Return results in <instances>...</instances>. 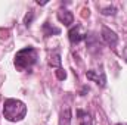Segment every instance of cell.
<instances>
[{
  "instance_id": "6da1fadb",
  "label": "cell",
  "mask_w": 127,
  "mask_h": 125,
  "mask_svg": "<svg viewBox=\"0 0 127 125\" xmlns=\"http://www.w3.org/2000/svg\"><path fill=\"white\" fill-rule=\"evenodd\" d=\"M3 115L7 121H12V122L22 121L27 115V106L21 100L7 99L4 100V104H3Z\"/></svg>"
},
{
  "instance_id": "7a4b0ae2",
  "label": "cell",
  "mask_w": 127,
  "mask_h": 125,
  "mask_svg": "<svg viewBox=\"0 0 127 125\" xmlns=\"http://www.w3.org/2000/svg\"><path fill=\"white\" fill-rule=\"evenodd\" d=\"M37 61V52L32 47H25L15 55V66L19 71L30 69Z\"/></svg>"
},
{
  "instance_id": "3957f363",
  "label": "cell",
  "mask_w": 127,
  "mask_h": 125,
  "mask_svg": "<svg viewBox=\"0 0 127 125\" xmlns=\"http://www.w3.org/2000/svg\"><path fill=\"white\" fill-rule=\"evenodd\" d=\"M68 37H69V41H71L72 44H77V43H80L81 40L87 38V32L83 31V28H81L80 25H75V27H72V28L69 30Z\"/></svg>"
},
{
  "instance_id": "277c9868",
  "label": "cell",
  "mask_w": 127,
  "mask_h": 125,
  "mask_svg": "<svg viewBox=\"0 0 127 125\" xmlns=\"http://www.w3.org/2000/svg\"><path fill=\"white\" fill-rule=\"evenodd\" d=\"M102 40H103L108 46L115 47L117 43H118V35L114 31H111L108 27H103V28H102Z\"/></svg>"
},
{
  "instance_id": "5b68a950",
  "label": "cell",
  "mask_w": 127,
  "mask_h": 125,
  "mask_svg": "<svg viewBox=\"0 0 127 125\" xmlns=\"http://www.w3.org/2000/svg\"><path fill=\"white\" fill-rule=\"evenodd\" d=\"M86 77H87V80H90V81H95L97 85H100V87H105V83H106V78H105V74H103V71H87V74H86Z\"/></svg>"
},
{
  "instance_id": "8992f818",
  "label": "cell",
  "mask_w": 127,
  "mask_h": 125,
  "mask_svg": "<svg viewBox=\"0 0 127 125\" xmlns=\"http://www.w3.org/2000/svg\"><path fill=\"white\" fill-rule=\"evenodd\" d=\"M77 119H78V125H93V118L89 112L78 109L77 110Z\"/></svg>"
},
{
  "instance_id": "52a82bcc",
  "label": "cell",
  "mask_w": 127,
  "mask_h": 125,
  "mask_svg": "<svg viewBox=\"0 0 127 125\" xmlns=\"http://www.w3.org/2000/svg\"><path fill=\"white\" fill-rule=\"evenodd\" d=\"M58 19L62 22L64 25H66V27H69L72 22H74V15L69 12V10H65V9H61L59 12H58Z\"/></svg>"
},
{
  "instance_id": "ba28073f",
  "label": "cell",
  "mask_w": 127,
  "mask_h": 125,
  "mask_svg": "<svg viewBox=\"0 0 127 125\" xmlns=\"http://www.w3.org/2000/svg\"><path fill=\"white\" fill-rule=\"evenodd\" d=\"M71 109L66 106L61 110V116H59V125H71Z\"/></svg>"
},
{
  "instance_id": "9c48e42d",
  "label": "cell",
  "mask_w": 127,
  "mask_h": 125,
  "mask_svg": "<svg viewBox=\"0 0 127 125\" xmlns=\"http://www.w3.org/2000/svg\"><path fill=\"white\" fill-rule=\"evenodd\" d=\"M49 66H52V68H61V55L58 52H55L53 55H50V58H49Z\"/></svg>"
},
{
  "instance_id": "30bf717a",
  "label": "cell",
  "mask_w": 127,
  "mask_h": 125,
  "mask_svg": "<svg viewBox=\"0 0 127 125\" xmlns=\"http://www.w3.org/2000/svg\"><path fill=\"white\" fill-rule=\"evenodd\" d=\"M43 31H44V35L46 37H49V35H52V34H59L61 30L59 28H50V25H49V22H46L44 25H43Z\"/></svg>"
},
{
  "instance_id": "8fae6325",
  "label": "cell",
  "mask_w": 127,
  "mask_h": 125,
  "mask_svg": "<svg viewBox=\"0 0 127 125\" xmlns=\"http://www.w3.org/2000/svg\"><path fill=\"white\" fill-rule=\"evenodd\" d=\"M55 74H56V78H58V80H61V81H64V80L66 78V72L64 71L62 68H58V69L55 71Z\"/></svg>"
},
{
  "instance_id": "7c38bea8",
  "label": "cell",
  "mask_w": 127,
  "mask_h": 125,
  "mask_svg": "<svg viewBox=\"0 0 127 125\" xmlns=\"http://www.w3.org/2000/svg\"><path fill=\"white\" fill-rule=\"evenodd\" d=\"M115 10H117L115 7H106V9L102 10V13L103 15H115Z\"/></svg>"
},
{
  "instance_id": "4fadbf2b",
  "label": "cell",
  "mask_w": 127,
  "mask_h": 125,
  "mask_svg": "<svg viewBox=\"0 0 127 125\" xmlns=\"http://www.w3.org/2000/svg\"><path fill=\"white\" fill-rule=\"evenodd\" d=\"M32 16H34V15H32V12H30L28 15H25V19H24V22H25V25H27V27H28V25L31 24V21H32Z\"/></svg>"
},
{
  "instance_id": "5bb4252c",
  "label": "cell",
  "mask_w": 127,
  "mask_h": 125,
  "mask_svg": "<svg viewBox=\"0 0 127 125\" xmlns=\"http://www.w3.org/2000/svg\"><path fill=\"white\" fill-rule=\"evenodd\" d=\"M117 125H127V124H123V122H120V124H117Z\"/></svg>"
}]
</instances>
